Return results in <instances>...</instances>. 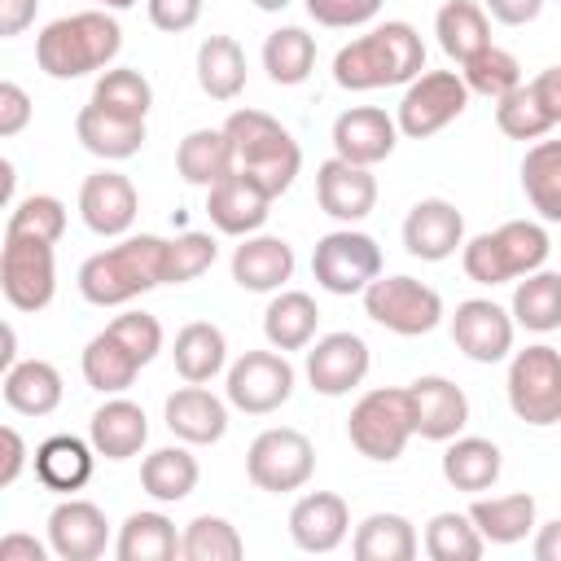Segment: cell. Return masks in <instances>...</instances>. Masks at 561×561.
Masks as SVG:
<instances>
[{
  "mask_svg": "<svg viewBox=\"0 0 561 561\" xmlns=\"http://www.w3.org/2000/svg\"><path fill=\"white\" fill-rule=\"evenodd\" d=\"M263 70L280 88H298L316 70V39L302 26H280L263 39Z\"/></svg>",
  "mask_w": 561,
  "mask_h": 561,
  "instance_id": "obj_44",
  "label": "cell"
},
{
  "mask_svg": "<svg viewBox=\"0 0 561 561\" xmlns=\"http://www.w3.org/2000/svg\"><path fill=\"white\" fill-rule=\"evenodd\" d=\"M500 469H504V456L491 438H478V434H456L443 451V478L465 491V495H482L500 482Z\"/></svg>",
  "mask_w": 561,
  "mask_h": 561,
  "instance_id": "obj_31",
  "label": "cell"
},
{
  "mask_svg": "<svg viewBox=\"0 0 561 561\" xmlns=\"http://www.w3.org/2000/svg\"><path fill=\"white\" fill-rule=\"evenodd\" d=\"M145 364L123 346V337H114L110 329H101L88 346H83V381L92 386V390H101V394H123L131 381H136V373H140Z\"/></svg>",
  "mask_w": 561,
  "mask_h": 561,
  "instance_id": "obj_42",
  "label": "cell"
},
{
  "mask_svg": "<svg viewBox=\"0 0 561 561\" xmlns=\"http://www.w3.org/2000/svg\"><path fill=\"white\" fill-rule=\"evenodd\" d=\"M232 149H237V171L254 175L272 197L289 193V184L298 180L302 167V149L298 140L263 110H232L224 123Z\"/></svg>",
  "mask_w": 561,
  "mask_h": 561,
  "instance_id": "obj_4",
  "label": "cell"
},
{
  "mask_svg": "<svg viewBox=\"0 0 561 561\" xmlns=\"http://www.w3.org/2000/svg\"><path fill=\"white\" fill-rule=\"evenodd\" d=\"M425 70V44L408 22H381L368 35H355L333 57V83L346 92L399 88Z\"/></svg>",
  "mask_w": 561,
  "mask_h": 561,
  "instance_id": "obj_2",
  "label": "cell"
},
{
  "mask_svg": "<svg viewBox=\"0 0 561 561\" xmlns=\"http://www.w3.org/2000/svg\"><path fill=\"white\" fill-rule=\"evenodd\" d=\"M351 535V508L333 491H307L289 508V539L302 552H333Z\"/></svg>",
  "mask_w": 561,
  "mask_h": 561,
  "instance_id": "obj_25",
  "label": "cell"
},
{
  "mask_svg": "<svg viewBox=\"0 0 561 561\" xmlns=\"http://www.w3.org/2000/svg\"><path fill=\"white\" fill-rule=\"evenodd\" d=\"M136 210H140V197H136V184L123 171L101 167L79 188V219L96 237H123L136 224Z\"/></svg>",
  "mask_w": 561,
  "mask_h": 561,
  "instance_id": "obj_19",
  "label": "cell"
},
{
  "mask_svg": "<svg viewBox=\"0 0 561 561\" xmlns=\"http://www.w3.org/2000/svg\"><path fill=\"white\" fill-rule=\"evenodd\" d=\"M473 526L482 530L486 543H522L535 530V495L513 491V495H478L469 504Z\"/></svg>",
  "mask_w": 561,
  "mask_h": 561,
  "instance_id": "obj_37",
  "label": "cell"
},
{
  "mask_svg": "<svg viewBox=\"0 0 561 561\" xmlns=\"http://www.w3.org/2000/svg\"><path fill=\"white\" fill-rule=\"evenodd\" d=\"M522 193L539 219L561 224V140H535L522 158Z\"/></svg>",
  "mask_w": 561,
  "mask_h": 561,
  "instance_id": "obj_41",
  "label": "cell"
},
{
  "mask_svg": "<svg viewBox=\"0 0 561 561\" xmlns=\"http://www.w3.org/2000/svg\"><path fill=\"white\" fill-rule=\"evenodd\" d=\"M495 127L508 140H543L552 127H561V66H548L535 79H522L508 96H500Z\"/></svg>",
  "mask_w": 561,
  "mask_h": 561,
  "instance_id": "obj_14",
  "label": "cell"
},
{
  "mask_svg": "<svg viewBox=\"0 0 561 561\" xmlns=\"http://www.w3.org/2000/svg\"><path fill=\"white\" fill-rule=\"evenodd\" d=\"M311 473H316V447L302 430L272 425L245 451V478L267 495H289V491L307 486Z\"/></svg>",
  "mask_w": 561,
  "mask_h": 561,
  "instance_id": "obj_8",
  "label": "cell"
},
{
  "mask_svg": "<svg viewBox=\"0 0 561 561\" xmlns=\"http://www.w3.org/2000/svg\"><path fill=\"white\" fill-rule=\"evenodd\" d=\"M0 443H4V465H0V486L9 491V486H13L18 478H22V469H26V456H31V451H26V438H22V434H18L13 425H4V430H0Z\"/></svg>",
  "mask_w": 561,
  "mask_h": 561,
  "instance_id": "obj_55",
  "label": "cell"
},
{
  "mask_svg": "<svg viewBox=\"0 0 561 561\" xmlns=\"http://www.w3.org/2000/svg\"><path fill=\"white\" fill-rule=\"evenodd\" d=\"M75 136L79 145L92 153V158H105V162H123V158H136L145 149V118H123V114H110L101 110L96 101H88L75 118Z\"/></svg>",
  "mask_w": 561,
  "mask_h": 561,
  "instance_id": "obj_27",
  "label": "cell"
},
{
  "mask_svg": "<svg viewBox=\"0 0 561 561\" xmlns=\"http://www.w3.org/2000/svg\"><path fill=\"white\" fill-rule=\"evenodd\" d=\"M215 254H219V245H215L210 232H180L171 241V285L197 280L215 263Z\"/></svg>",
  "mask_w": 561,
  "mask_h": 561,
  "instance_id": "obj_50",
  "label": "cell"
},
{
  "mask_svg": "<svg viewBox=\"0 0 561 561\" xmlns=\"http://www.w3.org/2000/svg\"><path fill=\"white\" fill-rule=\"evenodd\" d=\"M197 88L210 101H237L245 88V53L232 35H206L197 48Z\"/></svg>",
  "mask_w": 561,
  "mask_h": 561,
  "instance_id": "obj_40",
  "label": "cell"
},
{
  "mask_svg": "<svg viewBox=\"0 0 561 561\" xmlns=\"http://www.w3.org/2000/svg\"><path fill=\"white\" fill-rule=\"evenodd\" d=\"M250 4H254V9H263V13H280L289 0H250Z\"/></svg>",
  "mask_w": 561,
  "mask_h": 561,
  "instance_id": "obj_62",
  "label": "cell"
},
{
  "mask_svg": "<svg viewBox=\"0 0 561 561\" xmlns=\"http://www.w3.org/2000/svg\"><path fill=\"white\" fill-rule=\"evenodd\" d=\"M158 285H171V241L140 232L96 250L79 267V294L92 307H123Z\"/></svg>",
  "mask_w": 561,
  "mask_h": 561,
  "instance_id": "obj_1",
  "label": "cell"
},
{
  "mask_svg": "<svg viewBox=\"0 0 561 561\" xmlns=\"http://www.w3.org/2000/svg\"><path fill=\"white\" fill-rule=\"evenodd\" d=\"M434 35H438V48L465 66L469 57H478L482 48H491V22H486V9L478 0H447L438 13H434Z\"/></svg>",
  "mask_w": 561,
  "mask_h": 561,
  "instance_id": "obj_33",
  "label": "cell"
},
{
  "mask_svg": "<svg viewBox=\"0 0 561 561\" xmlns=\"http://www.w3.org/2000/svg\"><path fill=\"white\" fill-rule=\"evenodd\" d=\"M162 421L167 430L188 443V447H206V443H219L228 434V403L219 394H210L202 381H188L180 386L175 394H167V408H162Z\"/></svg>",
  "mask_w": 561,
  "mask_h": 561,
  "instance_id": "obj_24",
  "label": "cell"
},
{
  "mask_svg": "<svg viewBox=\"0 0 561 561\" xmlns=\"http://www.w3.org/2000/svg\"><path fill=\"white\" fill-rule=\"evenodd\" d=\"M548 250H552V241H548L543 224L508 219L495 232H478L473 241H465L460 267L478 285H504V280H522V276L539 272Z\"/></svg>",
  "mask_w": 561,
  "mask_h": 561,
  "instance_id": "obj_5",
  "label": "cell"
},
{
  "mask_svg": "<svg viewBox=\"0 0 561 561\" xmlns=\"http://www.w3.org/2000/svg\"><path fill=\"white\" fill-rule=\"evenodd\" d=\"M482 9L504 26H526L543 13V0H482Z\"/></svg>",
  "mask_w": 561,
  "mask_h": 561,
  "instance_id": "obj_56",
  "label": "cell"
},
{
  "mask_svg": "<svg viewBox=\"0 0 561 561\" xmlns=\"http://www.w3.org/2000/svg\"><path fill=\"white\" fill-rule=\"evenodd\" d=\"M114 557L118 561H171V557H180L175 522L158 508L127 513V522L118 526V539H114Z\"/></svg>",
  "mask_w": 561,
  "mask_h": 561,
  "instance_id": "obj_38",
  "label": "cell"
},
{
  "mask_svg": "<svg viewBox=\"0 0 561 561\" xmlns=\"http://www.w3.org/2000/svg\"><path fill=\"white\" fill-rule=\"evenodd\" d=\"M469 88L456 70H421L403 96H399V110H394V123H399V136L408 140H425L434 131H443L447 123H456L469 105Z\"/></svg>",
  "mask_w": 561,
  "mask_h": 561,
  "instance_id": "obj_11",
  "label": "cell"
},
{
  "mask_svg": "<svg viewBox=\"0 0 561 561\" xmlns=\"http://www.w3.org/2000/svg\"><path fill=\"white\" fill-rule=\"evenodd\" d=\"M412 394V421H416V434L430 438V443H451L465 425H469V399L456 381L430 373V377H416L408 386Z\"/></svg>",
  "mask_w": 561,
  "mask_h": 561,
  "instance_id": "obj_23",
  "label": "cell"
},
{
  "mask_svg": "<svg viewBox=\"0 0 561 561\" xmlns=\"http://www.w3.org/2000/svg\"><path fill=\"white\" fill-rule=\"evenodd\" d=\"M35 9H39V0H0V35L4 39L22 35L35 22Z\"/></svg>",
  "mask_w": 561,
  "mask_h": 561,
  "instance_id": "obj_58",
  "label": "cell"
},
{
  "mask_svg": "<svg viewBox=\"0 0 561 561\" xmlns=\"http://www.w3.org/2000/svg\"><path fill=\"white\" fill-rule=\"evenodd\" d=\"M412 434H416V421H412V394H408V386L368 390V394H359V403L346 416L351 447L359 456H368V460H381V465L399 460Z\"/></svg>",
  "mask_w": 561,
  "mask_h": 561,
  "instance_id": "obj_6",
  "label": "cell"
},
{
  "mask_svg": "<svg viewBox=\"0 0 561 561\" xmlns=\"http://www.w3.org/2000/svg\"><path fill=\"white\" fill-rule=\"evenodd\" d=\"M272 202L276 197L254 175H245V171H232V175H224L219 184L206 188V215H210V224L224 237L259 232L267 224V215H272Z\"/></svg>",
  "mask_w": 561,
  "mask_h": 561,
  "instance_id": "obj_17",
  "label": "cell"
},
{
  "mask_svg": "<svg viewBox=\"0 0 561 561\" xmlns=\"http://www.w3.org/2000/svg\"><path fill=\"white\" fill-rule=\"evenodd\" d=\"M228 403L245 416H267L276 408L289 403L294 394V364L285 359V351H245L232 368H228Z\"/></svg>",
  "mask_w": 561,
  "mask_h": 561,
  "instance_id": "obj_13",
  "label": "cell"
},
{
  "mask_svg": "<svg viewBox=\"0 0 561 561\" xmlns=\"http://www.w3.org/2000/svg\"><path fill=\"white\" fill-rule=\"evenodd\" d=\"M0 175H4V202H13V180H18V175H13V162H9V158L0 162Z\"/></svg>",
  "mask_w": 561,
  "mask_h": 561,
  "instance_id": "obj_61",
  "label": "cell"
},
{
  "mask_svg": "<svg viewBox=\"0 0 561 561\" xmlns=\"http://www.w3.org/2000/svg\"><path fill=\"white\" fill-rule=\"evenodd\" d=\"M0 364H4V368L18 364V333H13V324H4V351H0Z\"/></svg>",
  "mask_w": 561,
  "mask_h": 561,
  "instance_id": "obj_60",
  "label": "cell"
},
{
  "mask_svg": "<svg viewBox=\"0 0 561 561\" xmlns=\"http://www.w3.org/2000/svg\"><path fill=\"white\" fill-rule=\"evenodd\" d=\"M149 22L167 35H184L202 22V0H145Z\"/></svg>",
  "mask_w": 561,
  "mask_h": 561,
  "instance_id": "obj_53",
  "label": "cell"
},
{
  "mask_svg": "<svg viewBox=\"0 0 561 561\" xmlns=\"http://www.w3.org/2000/svg\"><path fill=\"white\" fill-rule=\"evenodd\" d=\"M508 408L526 425H561V351L535 342L508 359Z\"/></svg>",
  "mask_w": 561,
  "mask_h": 561,
  "instance_id": "obj_7",
  "label": "cell"
},
{
  "mask_svg": "<svg viewBox=\"0 0 561 561\" xmlns=\"http://www.w3.org/2000/svg\"><path fill=\"white\" fill-rule=\"evenodd\" d=\"M513 333H517V320L500 302H491V298H465V302H456L451 342L473 364H500V359H508Z\"/></svg>",
  "mask_w": 561,
  "mask_h": 561,
  "instance_id": "obj_15",
  "label": "cell"
},
{
  "mask_svg": "<svg viewBox=\"0 0 561 561\" xmlns=\"http://www.w3.org/2000/svg\"><path fill=\"white\" fill-rule=\"evenodd\" d=\"M175 171H180L184 184H197V188H210L224 175H232L237 171V149H232L228 131L224 127H197V131H188L180 140V149H175Z\"/></svg>",
  "mask_w": 561,
  "mask_h": 561,
  "instance_id": "obj_30",
  "label": "cell"
},
{
  "mask_svg": "<svg viewBox=\"0 0 561 561\" xmlns=\"http://www.w3.org/2000/svg\"><path fill=\"white\" fill-rule=\"evenodd\" d=\"M421 548H425L430 561H478L486 539H482V530L473 526L469 513H434L425 522Z\"/></svg>",
  "mask_w": 561,
  "mask_h": 561,
  "instance_id": "obj_45",
  "label": "cell"
},
{
  "mask_svg": "<svg viewBox=\"0 0 561 561\" xmlns=\"http://www.w3.org/2000/svg\"><path fill=\"white\" fill-rule=\"evenodd\" d=\"M31 114H35V105H31L26 88L13 83V79H4V83H0V136L9 140V136H18V131H26Z\"/></svg>",
  "mask_w": 561,
  "mask_h": 561,
  "instance_id": "obj_54",
  "label": "cell"
},
{
  "mask_svg": "<svg viewBox=\"0 0 561 561\" xmlns=\"http://www.w3.org/2000/svg\"><path fill=\"white\" fill-rule=\"evenodd\" d=\"M35 478L48 486V491H61V495H75L88 486L92 478V465H96V447L92 438H75V434H53L35 447Z\"/></svg>",
  "mask_w": 561,
  "mask_h": 561,
  "instance_id": "obj_29",
  "label": "cell"
},
{
  "mask_svg": "<svg viewBox=\"0 0 561 561\" xmlns=\"http://www.w3.org/2000/svg\"><path fill=\"white\" fill-rule=\"evenodd\" d=\"M311 22L320 26H333V31H351V26H364L381 13L386 0H302Z\"/></svg>",
  "mask_w": 561,
  "mask_h": 561,
  "instance_id": "obj_52",
  "label": "cell"
},
{
  "mask_svg": "<svg viewBox=\"0 0 561 561\" xmlns=\"http://www.w3.org/2000/svg\"><path fill=\"white\" fill-rule=\"evenodd\" d=\"M48 548L61 561H96L110 548V522L92 500H61L48 513Z\"/></svg>",
  "mask_w": 561,
  "mask_h": 561,
  "instance_id": "obj_21",
  "label": "cell"
},
{
  "mask_svg": "<svg viewBox=\"0 0 561 561\" xmlns=\"http://www.w3.org/2000/svg\"><path fill=\"white\" fill-rule=\"evenodd\" d=\"M416 548V526L403 513H368L351 535L355 561H412Z\"/></svg>",
  "mask_w": 561,
  "mask_h": 561,
  "instance_id": "obj_34",
  "label": "cell"
},
{
  "mask_svg": "<svg viewBox=\"0 0 561 561\" xmlns=\"http://www.w3.org/2000/svg\"><path fill=\"white\" fill-rule=\"evenodd\" d=\"M88 438L96 447V456L105 460H131L140 456V447L149 443V416L140 403L131 399H105L96 412H92V425H88Z\"/></svg>",
  "mask_w": 561,
  "mask_h": 561,
  "instance_id": "obj_28",
  "label": "cell"
},
{
  "mask_svg": "<svg viewBox=\"0 0 561 561\" xmlns=\"http://www.w3.org/2000/svg\"><path fill=\"white\" fill-rule=\"evenodd\" d=\"M465 245V215L447 197H421L403 219V250L421 263H443Z\"/></svg>",
  "mask_w": 561,
  "mask_h": 561,
  "instance_id": "obj_20",
  "label": "cell"
},
{
  "mask_svg": "<svg viewBox=\"0 0 561 561\" xmlns=\"http://www.w3.org/2000/svg\"><path fill=\"white\" fill-rule=\"evenodd\" d=\"M171 359H175V373H180L184 381H202V386H206V381L219 377L224 364H228V337H224L219 324L193 320V324H184V329L175 333Z\"/></svg>",
  "mask_w": 561,
  "mask_h": 561,
  "instance_id": "obj_35",
  "label": "cell"
},
{
  "mask_svg": "<svg viewBox=\"0 0 561 561\" xmlns=\"http://www.w3.org/2000/svg\"><path fill=\"white\" fill-rule=\"evenodd\" d=\"M311 276L320 289H329L337 298L364 294L381 276V245L368 232H355L351 224L337 232H324L311 250Z\"/></svg>",
  "mask_w": 561,
  "mask_h": 561,
  "instance_id": "obj_9",
  "label": "cell"
},
{
  "mask_svg": "<svg viewBox=\"0 0 561 561\" xmlns=\"http://www.w3.org/2000/svg\"><path fill=\"white\" fill-rule=\"evenodd\" d=\"M513 320L530 333H552L561 329V272H530L513 289Z\"/></svg>",
  "mask_w": 561,
  "mask_h": 561,
  "instance_id": "obj_43",
  "label": "cell"
},
{
  "mask_svg": "<svg viewBox=\"0 0 561 561\" xmlns=\"http://www.w3.org/2000/svg\"><path fill=\"white\" fill-rule=\"evenodd\" d=\"M136 0H101V9H131Z\"/></svg>",
  "mask_w": 561,
  "mask_h": 561,
  "instance_id": "obj_63",
  "label": "cell"
},
{
  "mask_svg": "<svg viewBox=\"0 0 561 561\" xmlns=\"http://www.w3.org/2000/svg\"><path fill=\"white\" fill-rule=\"evenodd\" d=\"M105 329H110L114 337H123V346H127L140 364H149V359L162 351V324H158V316H149V311H123V316H114Z\"/></svg>",
  "mask_w": 561,
  "mask_h": 561,
  "instance_id": "obj_51",
  "label": "cell"
},
{
  "mask_svg": "<svg viewBox=\"0 0 561 561\" xmlns=\"http://www.w3.org/2000/svg\"><path fill=\"white\" fill-rule=\"evenodd\" d=\"M294 276V245L285 237L250 232L232 250V280L245 294H276Z\"/></svg>",
  "mask_w": 561,
  "mask_h": 561,
  "instance_id": "obj_26",
  "label": "cell"
},
{
  "mask_svg": "<svg viewBox=\"0 0 561 561\" xmlns=\"http://www.w3.org/2000/svg\"><path fill=\"white\" fill-rule=\"evenodd\" d=\"M53 548H44L35 535H22V530H9L0 539V561H48Z\"/></svg>",
  "mask_w": 561,
  "mask_h": 561,
  "instance_id": "obj_57",
  "label": "cell"
},
{
  "mask_svg": "<svg viewBox=\"0 0 561 561\" xmlns=\"http://www.w3.org/2000/svg\"><path fill=\"white\" fill-rule=\"evenodd\" d=\"M0 289L13 311H44L57 294V259L53 241L4 232L0 250Z\"/></svg>",
  "mask_w": 561,
  "mask_h": 561,
  "instance_id": "obj_12",
  "label": "cell"
},
{
  "mask_svg": "<svg viewBox=\"0 0 561 561\" xmlns=\"http://www.w3.org/2000/svg\"><path fill=\"white\" fill-rule=\"evenodd\" d=\"M364 311L399 337H421L443 320V294L416 276H377L364 289Z\"/></svg>",
  "mask_w": 561,
  "mask_h": 561,
  "instance_id": "obj_10",
  "label": "cell"
},
{
  "mask_svg": "<svg viewBox=\"0 0 561 561\" xmlns=\"http://www.w3.org/2000/svg\"><path fill=\"white\" fill-rule=\"evenodd\" d=\"M4 403L22 416H48L61 403V373L48 359H18L4 368Z\"/></svg>",
  "mask_w": 561,
  "mask_h": 561,
  "instance_id": "obj_36",
  "label": "cell"
},
{
  "mask_svg": "<svg viewBox=\"0 0 561 561\" xmlns=\"http://www.w3.org/2000/svg\"><path fill=\"white\" fill-rule=\"evenodd\" d=\"M92 101L110 114H123V118H145L149 105H153V88L140 70L131 66H114V70H101L96 88H92Z\"/></svg>",
  "mask_w": 561,
  "mask_h": 561,
  "instance_id": "obj_47",
  "label": "cell"
},
{
  "mask_svg": "<svg viewBox=\"0 0 561 561\" xmlns=\"http://www.w3.org/2000/svg\"><path fill=\"white\" fill-rule=\"evenodd\" d=\"M180 557L184 561H241L245 557V543H241V535H237V526L228 517L202 513V517H193L184 526Z\"/></svg>",
  "mask_w": 561,
  "mask_h": 561,
  "instance_id": "obj_46",
  "label": "cell"
},
{
  "mask_svg": "<svg viewBox=\"0 0 561 561\" xmlns=\"http://www.w3.org/2000/svg\"><path fill=\"white\" fill-rule=\"evenodd\" d=\"M316 324H320V307L302 289H276V298L263 311V337L276 351H307L316 342Z\"/></svg>",
  "mask_w": 561,
  "mask_h": 561,
  "instance_id": "obj_32",
  "label": "cell"
},
{
  "mask_svg": "<svg viewBox=\"0 0 561 561\" xmlns=\"http://www.w3.org/2000/svg\"><path fill=\"white\" fill-rule=\"evenodd\" d=\"M368 364H373V355H368V342L359 333H346V329L324 333L307 351V381H311L316 394L342 399L368 377Z\"/></svg>",
  "mask_w": 561,
  "mask_h": 561,
  "instance_id": "obj_16",
  "label": "cell"
},
{
  "mask_svg": "<svg viewBox=\"0 0 561 561\" xmlns=\"http://www.w3.org/2000/svg\"><path fill=\"white\" fill-rule=\"evenodd\" d=\"M4 232H18V237H39V241H61L66 232V202L53 197V193H31L22 202H13L9 210V224Z\"/></svg>",
  "mask_w": 561,
  "mask_h": 561,
  "instance_id": "obj_49",
  "label": "cell"
},
{
  "mask_svg": "<svg viewBox=\"0 0 561 561\" xmlns=\"http://www.w3.org/2000/svg\"><path fill=\"white\" fill-rule=\"evenodd\" d=\"M460 79H465L469 92H478L486 101H500V96H508L522 83V66H517V57L508 48H495L491 44V48H482L478 57H469L460 66Z\"/></svg>",
  "mask_w": 561,
  "mask_h": 561,
  "instance_id": "obj_48",
  "label": "cell"
},
{
  "mask_svg": "<svg viewBox=\"0 0 561 561\" xmlns=\"http://www.w3.org/2000/svg\"><path fill=\"white\" fill-rule=\"evenodd\" d=\"M123 48V26L105 9H83L48 22L35 35V61L48 79H83L105 70Z\"/></svg>",
  "mask_w": 561,
  "mask_h": 561,
  "instance_id": "obj_3",
  "label": "cell"
},
{
  "mask_svg": "<svg viewBox=\"0 0 561 561\" xmlns=\"http://www.w3.org/2000/svg\"><path fill=\"white\" fill-rule=\"evenodd\" d=\"M530 552H535V561H561V517H552L535 530Z\"/></svg>",
  "mask_w": 561,
  "mask_h": 561,
  "instance_id": "obj_59",
  "label": "cell"
},
{
  "mask_svg": "<svg viewBox=\"0 0 561 561\" xmlns=\"http://www.w3.org/2000/svg\"><path fill=\"white\" fill-rule=\"evenodd\" d=\"M557 4H561V0H557Z\"/></svg>",
  "mask_w": 561,
  "mask_h": 561,
  "instance_id": "obj_64",
  "label": "cell"
},
{
  "mask_svg": "<svg viewBox=\"0 0 561 561\" xmlns=\"http://www.w3.org/2000/svg\"><path fill=\"white\" fill-rule=\"evenodd\" d=\"M399 123L377 105H351L333 118V153L359 167H377L394 153Z\"/></svg>",
  "mask_w": 561,
  "mask_h": 561,
  "instance_id": "obj_22",
  "label": "cell"
},
{
  "mask_svg": "<svg viewBox=\"0 0 561 561\" xmlns=\"http://www.w3.org/2000/svg\"><path fill=\"white\" fill-rule=\"evenodd\" d=\"M197 456L188 447H158L140 460V486L145 495H153L158 504H180L197 491Z\"/></svg>",
  "mask_w": 561,
  "mask_h": 561,
  "instance_id": "obj_39",
  "label": "cell"
},
{
  "mask_svg": "<svg viewBox=\"0 0 561 561\" xmlns=\"http://www.w3.org/2000/svg\"><path fill=\"white\" fill-rule=\"evenodd\" d=\"M316 202L329 219L337 224H359L373 215L377 206V180L368 167L359 162H346V158H329L316 167Z\"/></svg>",
  "mask_w": 561,
  "mask_h": 561,
  "instance_id": "obj_18",
  "label": "cell"
}]
</instances>
